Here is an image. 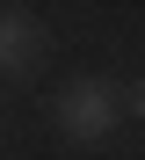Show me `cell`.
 <instances>
[{"label": "cell", "mask_w": 145, "mask_h": 160, "mask_svg": "<svg viewBox=\"0 0 145 160\" xmlns=\"http://www.w3.org/2000/svg\"><path fill=\"white\" fill-rule=\"evenodd\" d=\"M58 124H65L73 146H102L109 131L123 124V80H102V73L73 80V88L58 95Z\"/></svg>", "instance_id": "cell-1"}, {"label": "cell", "mask_w": 145, "mask_h": 160, "mask_svg": "<svg viewBox=\"0 0 145 160\" xmlns=\"http://www.w3.org/2000/svg\"><path fill=\"white\" fill-rule=\"evenodd\" d=\"M44 58V22L22 8H0V73H29Z\"/></svg>", "instance_id": "cell-2"}, {"label": "cell", "mask_w": 145, "mask_h": 160, "mask_svg": "<svg viewBox=\"0 0 145 160\" xmlns=\"http://www.w3.org/2000/svg\"><path fill=\"white\" fill-rule=\"evenodd\" d=\"M123 109H131V117H145V73H138V80H123Z\"/></svg>", "instance_id": "cell-3"}]
</instances>
